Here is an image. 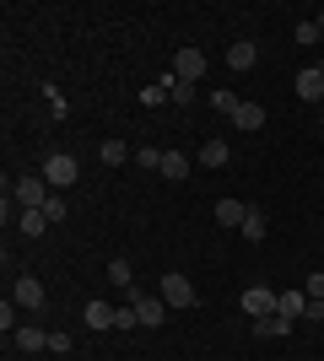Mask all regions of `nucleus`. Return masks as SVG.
Here are the masks:
<instances>
[{"instance_id": "1", "label": "nucleus", "mask_w": 324, "mask_h": 361, "mask_svg": "<svg viewBox=\"0 0 324 361\" xmlns=\"http://www.w3.org/2000/svg\"><path fill=\"white\" fill-rule=\"evenodd\" d=\"M44 178H49V189H71V183L81 178V162L71 157V151H49V162H44Z\"/></svg>"}, {"instance_id": "2", "label": "nucleus", "mask_w": 324, "mask_h": 361, "mask_svg": "<svg viewBox=\"0 0 324 361\" xmlns=\"http://www.w3.org/2000/svg\"><path fill=\"white\" fill-rule=\"evenodd\" d=\"M11 195H16L22 211H44V205H49V178H44V173H28V178L11 183Z\"/></svg>"}, {"instance_id": "3", "label": "nucleus", "mask_w": 324, "mask_h": 361, "mask_svg": "<svg viewBox=\"0 0 324 361\" xmlns=\"http://www.w3.org/2000/svg\"><path fill=\"white\" fill-rule=\"evenodd\" d=\"M157 297L168 302V307H195V302H200V297H195V286H189V275H179V270L162 275V291H157Z\"/></svg>"}, {"instance_id": "4", "label": "nucleus", "mask_w": 324, "mask_h": 361, "mask_svg": "<svg viewBox=\"0 0 324 361\" xmlns=\"http://www.w3.org/2000/svg\"><path fill=\"white\" fill-rule=\"evenodd\" d=\"M44 297H49V291H44L38 275H16V281H11V302H16V307H28V313H38Z\"/></svg>"}, {"instance_id": "5", "label": "nucleus", "mask_w": 324, "mask_h": 361, "mask_svg": "<svg viewBox=\"0 0 324 361\" xmlns=\"http://www.w3.org/2000/svg\"><path fill=\"white\" fill-rule=\"evenodd\" d=\"M130 302H136V313H140V329H157V324H168V302H162V297H146V291L130 286Z\"/></svg>"}, {"instance_id": "6", "label": "nucleus", "mask_w": 324, "mask_h": 361, "mask_svg": "<svg viewBox=\"0 0 324 361\" xmlns=\"http://www.w3.org/2000/svg\"><path fill=\"white\" fill-rule=\"evenodd\" d=\"M276 302H281V291L248 286V291H244V313H248V318H270V313H276Z\"/></svg>"}, {"instance_id": "7", "label": "nucleus", "mask_w": 324, "mask_h": 361, "mask_svg": "<svg viewBox=\"0 0 324 361\" xmlns=\"http://www.w3.org/2000/svg\"><path fill=\"white\" fill-rule=\"evenodd\" d=\"M205 65H211V60H205L200 49H179V60H173V75L195 87V81H200V75H205Z\"/></svg>"}, {"instance_id": "8", "label": "nucleus", "mask_w": 324, "mask_h": 361, "mask_svg": "<svg viewBox=\"0 0 324 361\" xmlns=\"http://www.w3.org/2000/svg\"><path fill=\"white\" fill-rule=\"evenodd\" d=\"M81 324H87L92 334L114 329V307H108V302H87V307H81Z\"/></svg>"}, {"instance_id": "9", "label": "nucleus", "mask_w": 324, "mask_h": 361, "mask_svg": "<svg viewBox=\"0 0 324 361\" xmlns=\"http://www.w3.org/2000/svg\"><path fill=\"white\" fill-rule=\"evenodd\" d=\"M260 65V49L248 44V38H238V44L227 49V71H254Z\"/></svg>"}, {"instance_id": "10", "label": "nucleus", "mask_w": 324, "mask_h": 361, "mask_svg": "<svg viewBox=\"0 0 324 361\" xmlns=\"http://www.w3.org/2000/svg\"><path fill=\"white\" fill-rule=\"evenodd\" d=\"M297 97H303V103H324V75H319V65H308V71L297 75Z\"/></svg>"}, {"instance_id": "11", "label": "nucleus", "mask_w": 324, "mask_h": 361, "mask_svg": "<svg viewBox=\"0 0 324 361\" xmlns=\"http://www.w3.org/2000/svg\"><path fill=\"white\" fill-rule=\"evenodd\" d=\"M16 350H22V356H32V350H49V329H38V324H22V329H16Z\"/></svg>"}, {"instance_id": "12", "label": "nucleus", "mask_w": 324, "mask_h": 361, "mask_svg": "<svg viewBox=\"0 0 324 361\" xmlns=\"http://www.w3.org/2000/svg\"><path fill=\"white\" fill-rule=\"evenodd\" d=\"M244 216H248V205H238V200H216V221L227 226V232H238Z\"/></svg>"}, {"instance_id": "13", "label": "nucleus", "mask_w": 324, "mask_h": 361, "mask_svg": "<svg viewBox=\"0 0 324 361\" xmlns=\"http://www.w3.org/2000/svg\"><path fill=\"white\" fill-rule=\"evenodd\" d=\"M254 334H260V340H281V334H292V318H281V313L254 318Z\"/></svg>"}, {"instance_id": "14", "label": "nucleus", "mask_w": 324, "mask_h": 361, "mask_svg": "<svg viewBox=\"0 0 324 361\" xmlns=\"http://www.w3.org/2000/svg\"><path fill=\"white\" fill-rule=\"evenodd\" d=\"M130 157H136V151L124 146V140H103V146H97V162H103V167H124Z\"/></svg>"}, {"instance_id": "15", "label": "nucleus", "mask_w": 324, "mask_h": 361, "mask_svg": "<svg viewBox=\"0 0 324 361\" xmlns=\"http://www.w3.org/2000/svg\"><path fill=\"white\" fill-rule=\"evenodd\" d=\"M227 162H232L227 140H205V146H200V167H227Z\"/></svg>"}, {"instance_id": "16", "label": "nucleus", "mask_w": 324, "mask_h": 361, "mask_svg": "<svg viewBox=\"0 0 324 361\" xmlns=\"http://www.w3.org/2000/svg\"><path fill=\"white\" fill-rule=\"evenodd\" d=\"M276 313H281V318H303V313H308V291H281Z\"/></svg>"}, {"instance_id": "17", "label": "nucleus", "mask_w": 324, "mask_h": 361, "mask_svg": "<svg viewBox=\"0 0 324 361\" xmlns=\"http://www.w3.org/2000/svg\"><path fill=\"white\" fill-rule=\"evenodd\" d=\"M162 178H173V183L189 178V157L184 151H162Z\"/></svg>"}, {"instance_id": "18", "label": "nucleus", "mask_w": 324, "mask_h": 361, "mask_svg": "<svg viewBox=\"0 0 324 361\" xmlns=\"http://www.w3.org/2000/svg\"><path fill=\"white\" fill-rule=\"evenodd\" d=\"M232 124H238V130H260V124H265V108H260V103H238Z\"/></svg>"}, {"instance_id": "19", "label": "nucleus", "mask_w": 324, "mask_h": 361, "mask_svg": "<svg viewBox=\"0 0 324 361\" xmlns=\"http://www.w3.org/2000/svg\"><path fill=\"white\" fill-rule=\"evenodd\" d=\"M16 232H28V238H44V232H49V216H44V211H22V216H16Z\"/></svg>"}, {"instance_id": "20", "label": "nucleus", "mask_w": 324, "mask_h": 361, "mask_svg": "<svg viewBox=\"0 0 324 361\" xmlns=\"http://www.w3.org/2000/svg\"><path fill=\"white\" fill-rule=\"evenodd\" d=\"M108 281H114L119 291L136 286V270H130V259H108Z\"/></svg>"}, {"instance_id": "21", "label": "nucleus", "mask_w": 324, "mask_h": 361, "mask_svg": "<svg viewBox=\"0 0 324 361\" xmlns=\"http://www.w3.org/2000/svg\"><path fill=\"white\" fill-rule=\"evenodd\" d=\"M238 232H244L248 243H265V211H254V205H248V216H244V226H238Z\"/></svg>"}, {"instance_id": "22", "label": "nucleus", "mask_w": 324, "mask_h": 361, "mask_svg": "<svg viewBox=\"0 0 324 361\" xmlns=\"http://www.w3.org/2000/svg\"><path fill=\"white\" fill-rule=\"evenodd\" d=\"M205 103H211L216 114H227V119H232V114H238V103H244V97H238V92H227V87H222V92H211Z\"/></svg>"}, {"instance_id": "23", "label": "nucleus", "mask_w": 324, "mask_h": 361, "mask_svg": "<svg viewBox=\"0 0 324 361\" xmlns=\"http://www.w3.org/2000/svg\"><path fill=\"white\" fill-rule=\"evenodd\" d=\"M114 329H140V313H136V302L114 307Z\"/></svg>"}, {"instance_id": "24", "label": "nucleus", "mask_w": 324, "mask_h": 361, "mask_svg": "<svg viewBox=\"0 0 324 361\" xmlns=\"http://www.w3.org/2000/svg\"><path fill=\"white\" fill-rule=\"evenodd\" d=\"M136 162L146 167V173H162V151L157 146H136Z\"/></svg>"}, {"instance_id": "25", "label": "nucleus", "mask_w": 324, "mask_h": 361, "mask_svg": "<svg viewBox=\"0 0 324 361\" xmlns=\"http://www.w3.org/2000/svg\"><path fill=\"white\" fill-rule=\"evenodd\" d=\"M44 216H49V226H60L65 216H71V205H65L60 195H49V205H44Z\"/></svg>"}, {"instance_id": "26", "label": "nucleus", "mask_w": 324, "mask_h": 361, "mask_svg": "<svg viewBox=\"0 0 324 361\" xmlns=\"http://www.w3.org/2000/svg\"><path fill=\"white\" fill-rule=\"evenodd\" d=\"M44 103H49V114H54V119H65V92H60V87H49Z\"/></svg>"}, {"instance_id": "27", "label": "nucleus", "mask_w": 324, "mask_h": 361, "mask_svg": "<svg viewBox=\"0 0 324 361\" xmlns=\"http://www.w3.org/2000/svg\"><path fill=\"white\" fill-rule=\"evenodd\" d=\"M49 350H54V356H65V350H71V334H65V329H49Z\"/></svg>"}, {"instance_id": "28", "label": "nucleus", "mask_w": 324, "mask_h": 361, "mask_svg": "<svg viewBox=\"0 0 324 361\" xmlns=\"http://www.w3.org/2000/svg\"><path fill=\"white\" fill-rule=\"evenodd\" d=\"M297 44H319V22H297Z\"/></svg>"}, {"instance_id": "29", "label": "nucleus", "mask_w": 324, "mask_h": 361, "mask_svg": "<svg viewBox=\"0 0 324 361\" xmlns=\"http://www.w3.org/2000/svg\"><path fill=\"white\" fill-rule=\"evenodd\" d=\"M11 324H16V302H11V297H6V302H0V329L11 334Z\"/></svg>"}, {"instance_id": "30", "label": "nucleus", "mask_w": 324, "mask_h": 361, "mask_svg": "<svg viewBox=\"0 0 324 361\" xmlns=\"http://www.w3.org/2000/svg\"><path fill=\"white\" fill-rule=\"evenodd\" d=\"M303 291H308V302H324V275L313 270V275H308V286H303Z\"/></svg>"}, {"instance_id": "31", "label": "nucleus", "mask_w": 324, "mask_h": 361, "mask_svg": "<svg viewBox=\"0 0 324 361\" xmlns=\"http://www.w3.org/2000/svg\"><path fill=\"white\" fill-rule=\"evenodd\" d=\"M140 103H146V108H157V103H168V87H146V92H140Z\"/></svg>"}, {"instance_id": "32", "label": "nucleus", "mask_w": 324, "mask_h": 361, "mask_svg": "<svg viewBox=\"0 0 324 361\" xmlns=\"http://www.w3.org/2000/svg\"><path fill=\"white\" fill-rule=\"evenodd\" d=\"M313 22H319V38H324V11H319V16H313Z\"/></svg>"}, {"instance_id": "33", "label": "nucleus", "mask_w": 324, "mask_h": 361, "mask_svg": "<svg viewBox=\"0 0 324 361\" xmlns=\"http://www.w3.org/2000/svg\"><path fill=\"white\" fill-rule=\"evenodd\" d=\"M319 75H324V60H319Z\"/></svg>"}]
</instances>
